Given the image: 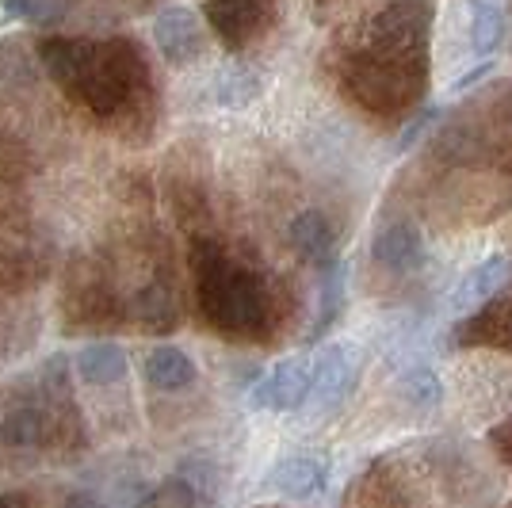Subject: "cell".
<instances>
[{
  "label": "cell",
  "mask_w": 512,
  "mask_h": 508,
  "mask_svg": "<svg viewBox=\"0 0 512 508\" xmlns=\"http://www.w3.org/2000/svg\"><path fill=\"white\" fill-rule=\"evenodd\" d=\"M39 58L50 69V77L100 119L119 115L134 85H146L142 54L123 39H111V43L46 39L39 46Z\"/></svg>",
  "instance_id": "obj_1"
},
{
  "label": "cell",
  "mask_w": 512,
  "mask_h": 508,
  "mask_svg": "<svg viewBox=\"0 0 512 508\" xmlns=\"http://www.w3.org/2000/svg\"><path fill=\"white\" fill-rule=\"evenodd\" d=\"M195 276H199V302L222 333L245 337V333L264 329L268 298H264V283L249 268L234 264L222 249H214L211 241H199Z\"/></svg>",
  "instance_id": "obj_2"
},
{
  "label": "cell",
  "mask_w": 512,
  "mask_h": 508,
  "mask_svg": "<svg viewBox=\"0 0 512 508\" xmlns=\"http://www.w3.org/2000/svg\"><path fill=\"white\" fill-rule=\"evenodd\" d=\"M214 505V466L207 455H188L184 463L146 489L142 508H211Z\"/></svg>",
  "instance_id": "obj_3"
},
{
  "label": "cell",
  "mask_w": 512,
  "mask_h": 508,
  "mask_svg": "<svg viewBox=\"0 0 512 508\" xmlns=\"http://www.w3.org/2000/svg\"><path fill=\"white\" fill-rule=\"evenodd\" d=\"M314 390V360L306 356H287L279 360L264 379L249 390V405L253 409H272V413H287L299 409Z\"/></svg>",
  "instance_id": "obj_4"
},
{
  "label": "cell",
  "mask_w": 512,
  "mask_h": 508,
  "mask_svg": "<svg viewBox=\"0 0 512 508\" xmlns=\"http://www.w3.org/2000/svg\"><path fill=\"white\" fill-rule=\"evenodd\" d=\"M371 256H375L379 268L394 272V276H406V272H417L425 264V237L413 222L394 218V222H386L383 230L375 233Z\"/></svg>",
  "instance_id": "obj_5"
},
{
  "label": "cell",
  "mask_w": 512,
  "mask_h": 508,
  "mask_svg": "<svg viewBox=\"0 0 512 508\" xmlns=\"http://www.w3.org/2000/svg\"><path fill=\"white\" fill-rule=\"evenodd\" d=\"M356 379H360L356 352L348 344H333V348H325L314 360V390H310V398H314V405L329 409V405L344 402L352 394Z\"/></svg>",
  "instance_id": "obj_6"
},
{
  "label": "cell",
  "mask_w": 512,
  "mask_h": 508,
  "mask_svg": "<svg viewBox=\"0 0 512 508\" xmlns=\"http://www.w3.org/2000/svg\"><path fill=\"white\" fill-rule=\"evenodd\" d=\"M153 39H157V50L169 58V62L184 65L203 54V31L188 8H165L157 12L153 20Z\"/></svg>",
  "instance_id": "obj_7"
},
{
  "label": "cell",
  "mask_w": 512,
  "mask_h": 508,
  "mask_svg": "<svg viewBox=\"0 0 512 508\" xmlns=\"http://www.w3.org/2000/svg\"><path fill=\"white\" fill-rule=\"evenodd\" d=\"M287 241L295 245V253L306 264H314L321 272L337 268V241H333V226L325 222V214L318 211L295 214V222L287 226Z\"/></svg>",
  "instance_id": "obj_8"
},
{
  "label": "cell",
  "mask_w": 512,
  "mask_h": 508,
  "mask_svg": "<svg viewBox=\"0 0 512 508\" xmlns=\"http://www.w3.org/2000/svg\"><path fill=\"white\" fill-rule=\"evenodd\" d=\"M203 16L211 20V27L218 31V39L226 46H241L245 39H253L264 31V23L276 16V8L268 4H207Z\"/></svg>",
  "instance_id": "obj_9"
},
{
  "label": "cell",
  "mask_w": 512,
  "mask_h": 508,
  "mask_svg": "<svg viewBox=\"0 0 512 508\" xmlns=\"http://www.w3.org/2000/svg\"><path fill=\"white\" fill-rule=\"evenodd\" d=\"M268 482H272L283 497H314V493H321L325 482H329V466H325L321 455L295 451V455H283V459L272 466Z\"/></svg>",
  "instance_id": "obj_10"
},
{
  "label": "cell",
  "mask_w": 512,
  "mask_h": 508,
  "mask_svg": "<svg viewBox=\"0 0 512 508\" xmlns=\"http://www.w3.org/2000/svg\"><path fill=\"white\" fill-rule=\"evenodd\" d=\"M509 272H512L509 256H490V260H482L478 268H470L467 276L451 287V306H455V310H470V306L486 302V298L509 279Z\"/></svg>",
  "instance_id": "obj_11"
},
{
  "label": "cell",
  "mask_w": 512,
  "mask_h": 508,
  "mask_svg": "<svg viewBox=\"0 0 512 508\" xmlns=\"http://www.w3.org/2000/svg\"><path fill=\"white\" fill-rule=\"evenodd\" d=\"M195 363L192 356H184L180 348H153L150 356H146V382H150L153 390H165V394H176V390H184V386H192L195 382Z\"/></svg>",
  "instance_id": "obj_12"
},
{
  "label": "cell",
  "mask_w": 512,
  "mask_h": 508,
  "mask_svg": "<svg viewBox=\"0 0 512 508\" xmlns=\"http://www.w3.org/2000/svg\"><path fill=\"white\" fill-rule=\"evenodd\" d=\"M77 371L92 386H111L127 375V356L115 344H85L77 352Z\"/></svg>",
  "instance_id": "obj_13"
},
{
  "label": "cell",
  "mask_w": 512,
  "mask_h": 508,
  "mask_svg": "<svg viewBox=\"0 0 512 508\" xmlns=\"http://www.w3.org/2000/svg\"><path fill=\"white\" fill-rule=\"evenodd\" d=\"M0 436L8 447H39L46 440V417L35 405H16L4 421H0Z\"/></svg>",
  "instance_id": "obj_14"
},
{
  "label": "cell",
  "mask_w": 512,
  "mask_h": 508,
  "mask_svg": "<svg viewBox=\"0 0 512 508\" xmlns=\"http://www.w3.org/2000/svg\"><path fill=\"white\" fill-rule=\"evenodd\" d=\"M341 306H344V268H329V272H321V295H318V321H314V329H310V340H321L337 318H341Z\"/></svg>",
  "instance_id": "obj_15"
},
{
  "label": "cell",
  "mask_w": 512,
  "mask_h": 508,
  "mask_svg": "<svg viewBox=\"0 0 512 508\" xmlns=\"http://www.w3.org/2000/svg\"><path fill=\"white\" fill-rule=\"evenodd\" d=\"M505 39V12L497 4H474L470 8V43L478 54H493Z\"/></svg>",
  "instance_id": "obj_16"
},
{
  "label": "cell",
  "mask_w": 512,
  "mask_h": 508,
  "mask_svg": "<svg viewBox=\"0 0 512 508\" xmlns=\"http://www.w3.org/2000/svg\"><path fill=\"white\" fill-rule=\"evenodd\" d=\"M256 92H260V81H256V73H249L245 65H234V69H226L222 77H218V85H214V100L222 107H245L256 100Z\"/></svg>",
  "instance_id": "obj_17"
},
{
  "label": "cell",
  "mask_w": 512,
  "mask_h": 508,
  "mask_svg": "<svg viewBox=\"0 0 512 508\" xmlns=\"http://www.w3.org/2000/svg\"><path fill=\"white\" fill-rule=\"evenodd\" d=\"M402 394H406L417 409H432V405L440 402V379H436L428 367L413 363L406 375H402Z\"/></svg>",
  "instance_id": "obj_18"
},
{
  "label": "cell",
  "mask_w": 512,
  "mask_h": 508,
  "mask_svg": "<svg viewBox=\"0 0 512 508\" xmlns=\"http://www.w3.org/2000/svg\"><path fill=\"white\" fill-rule=\"evenodd\" d=\"M4 12H12V16H20V20L46 27V23L65 20V12H69V8H65V4H8Z\"/></svg>",
  "instance_id": "obj_19"
},
{
  "label": "cell",
  "mask_w": 512,
  "mask_h": 508,
  "mask_svg": "<svg viewBox=\"0 0 512 508\" xmlns=\"http://www.w3.org/2000/svg\"><path fill=\"white\" fill-rule=\"evenodd\" d=\"M62 508H107L96 493H88V489H77V493H69L62 501Z\"/></svg>",
  "instance_id": "obj_20"
},
{
  "label": "cell",
  "mask_w": 512,
  "mask_h": 508,
  "mask_svg": "<svg viewBox=\"0 0 512 508\" xmlns=\"http://www.w3.org/2000/svg\"><path fill=\"white\" fill-rule=\"evenodd\" d=\"M0 508H27L20 493H0Z\"/></svg>",
  "instance_id": "obj_21"
}]
</instances>
